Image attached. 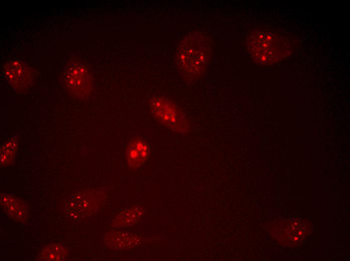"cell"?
I'll list each match as a JSON object with an SVG mask.
<instances>
[{
  "label": "cell",
  "instance_id": "30bf717a",
  "mask_svg": "<svg viewBox=\"0 0 350 261\" xmlns=\"http://www.w3.org/2000/svg\"><path fill=\"white\" fill-rule=\"evenodd\" d=\"M145 210L139 206L129 207L118 214L113 222L115 227H127L133 225L144 215Z\"/></svg>",
  "mask_w": 350,
  "mask_h": 261
},
{
  "label": "cell",
  "instance_id": "6da1fadb",
  "mask_svg": "<svg viewBox=\"0 0 350 261\" xmlns=\"http://www.w3.org/2000/svg\"><path fill=\"white\" fill-rule=\"evenodd\" d=\"M211 55L210 40L202 32H191L181 41L176 49L175 60L178 71L187 84H193L203 77Z\"/></svg>",
  "mask_w": 350,
  "mask_h": 261
},
{
  "label": "cell",
  "instance_id": "277c9868",
  "mask_svg": "<svg viewBox=\"0 0 350 261\" xmlns=\"http://www.w3.org/2000/svg\"><path fill=\"white\" fill-rule=\"evenodd\" d=\"M64 82L70 91L78 97L87 96L92 89V80L86 66L76 61L69 63L63 72Z\"/></svg>",
  "mask_w": 350,
  "mask_h": 261
},
{
  "label": "cell",
  "instance_id": "9c48e42d",
  "mask_svg": "<svg viewBox=\"0 0 350 261\" xmlns=\"http://www.w3.org/2000/svg\"><path fill=\"white\" fill-rule=\"evenodd\" d=\"M1 204L5 211L14 219L24 221L27 214V208L19 199L7 194L1 195Z\"/></svg>",
  "mask_w": 350,
  "mask_h": 261
},
{
  "label": "cell",
  "instance_id": "8992f818",
  "mask_svg": "<svg viewBox=\"0 0 350 261\" xmlns=\"http://www.w3.org/2000/svg\"><path fill=\"white\" fill-rule=\"evenodd\" d=\"M4 74L10 84L18 92L27 90L33 80L32 69L17 59H12L5 64Z\"/></svg>",
  "mask_w": 350,
  "mask_h": 261
},
{
  "label": "cell",
  "instance_id": "5b68a950",
  "mask_svg": "<svg viewBox=\"0 0 350 261\" xmlns=\"http://www.w3.org/2000/svg\"><path fill=\"white\" fill-rule=\"evenodd\" d=\"M100 197L94 192L84 191L70 197L66 203L65 210L74 219H80L94 213L100 204Z\"/></svg>",
  "mask_w": 350,
  "mask_h": 261
},
{
  "label": "cell",
  "instance_id": "3957f363",
  "mask_svg": "<svg viewBox=\"0 0 350 261\" xmlns=\"http://www.w3.org/2000/svg\"><path fill=\"white\" fill-rule=\"evenodd\" d=\"M149 108L152 116L172 132L186 134L190 130L185 114L170 100L161 96L151 97Z\"/></svg>",
  "mask_w": 350,
  "mask_h": 261
},
{
  "label": "cell",
  "instance_id": "7c38bea8",
  "mask_svg": "<svg viewBox=\"0 0 350 261\" xmlns=\"http://www.w3.org/2000/svg\"><path fill=\"white\" fill-rule=\"evenodd\" d=\"M66 254V250L62 245L51 244L42 250L40 258L43 260L59 261L64 259Z\"/></svg>",
  "mask_w": 350,
  "mask_h": 261
},
{
  "label": "cell",
  "instance_id": "ba28073f",
  "mask_svg": "<svg viewBox=\"0 0 350 261\" xmlns=\"http://www.w3.org/2000/svg\"><path fill=\"white\" fill-rule=\"evenodd\" d=\"M104 241L112 249L123 250L137 246L140 243L141 238L132 233L112 231L104 234Z\"/></svg>",
  "mask_w": 350,
  "mask_h": 261
},
{
  "label": "cell",
  "instance_id": "8fae6325",
  "mask_svg": "<svg viewBox=\"0 0 350 261\" xmlns=\"http://www.w3.org/2000/svg\"><path fill=\"white\" fill-rule=\"evenodd\" d=\"M19 141V137L17 135L12 137L2 146L0 152L1 166H8L14 162L18 148Z\"/></svg>",
  "mask_w": 350,
  "mask_h": 261
},
{
  "label": "cell",
  "instance_id": "7a4b0ae2",
  "mask_svg": "<svg viewBox=\"0 0 350 261\" xmlns=\"http://www.w3.org/2000/svg\"><path fill=\"white\" fill-rule=\"evenodd\" d=\"M286 38L267 29H257L248 36L246 45L252 58L260 64H271L282 59L288 50Z\"/></svg>",
  "mask_w": 350,
  "mask_h": 261
},
{
  "label": "cell",
  "instance_id": "52a82bcc",
  "mask_svg": "<svg viewBox=\"0 0 350 261\" xmlns=\"http://www.w3.org/2000/svg\"><path fill=\"white\" fill-rule=\"evenodd\" d=\"M150 148L147 142L141 137L132 138L127 144L125 156L129 168L136 170L142 166L149 156Z\"/></svg>",
  "mask_w": 350,
  "mask_h": 261
}]
</instances>
